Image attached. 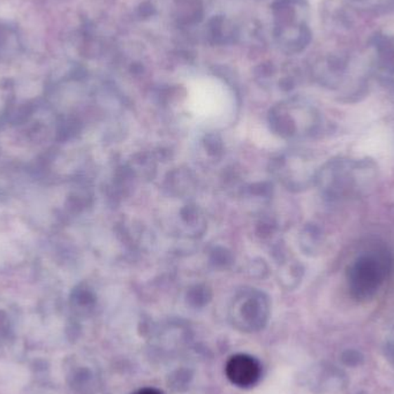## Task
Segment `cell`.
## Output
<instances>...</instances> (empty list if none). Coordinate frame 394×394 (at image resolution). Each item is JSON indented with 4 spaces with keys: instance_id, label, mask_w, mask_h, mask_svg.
<instances>
[{
    "instance_id": "cell-1",
    "label": "cell",
    "mask_w": 394,
    "mask_h": 394,
    "mask_svg": "<svg viewBox=\"0 0 394 394\" xmlns=\"http://www.w3.org/2000/svg\"><path fill=\"white\" fill-rule=\"evenodd\" d=\"M375 170V164L368 159H339L327 164L317 179L331 199H348L360 195L372 185Z\"/></svg>"
},
{
    "instance_id": "cell-3",
    "label": "cell",
    "mask_w": 394,
    "mask_h": 394,
    "mask_svg": "<svg viewBox=\"0 0 394 394\" xmlns=\"http://www.w3.org/2000/svg\"><path fill=\"white\" fill-rule=\"evenodd\" d=\"M269 317V300L257 291H247L237 295L230 308L232 325L246 334L263 330Z\"/></svg>"
},
{
    "instance_id": "cell-2",
    "label": "cell",
    "mask_w": 394,
    "mask_h": 394,
    "mask_svg": "<svg viewBox=\"0 0 394 394\" xmlns=\"http://www.w3.org/2000/svg\"><path fill=\"white\" fill-rule=\"evenodd\" d=\"M391 258L384 251H369L357 257L348 269V284L357 298L372 296L391 271Z\"/></svg>"
},
{
    "instance_id": "cell-5",
    "label": "cell",
    "mask_w": 394,
    "mask_h": 394,
    "mask_svg": "<svg viewBox=\"0 0 394 394\" xmlns=\"http://www.w3.org/2000/svg\"><path fill=\"white\" fill-rule=\"evenodd\" d=\"M133 394H164L161 390L155 388H142L138 391H135Z\"/></svg>"
},
{
    "instance_id": "cell-4",
    "label": "cell",
    "mask_w": 394,
    "mask_h": 394,
    "mask_svg": "<svg viewBox=\"0 0 394 394\" xmlns=\"http://www.w3.org/2000/svg\"><path fill=\"white\" fill-rule=\"evenodd\" d=\"M262 365L249 354H235L228 360L225 374L228 381L237 388H253L262 377Z\"/></svg>"
}]
</instances>
